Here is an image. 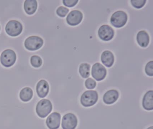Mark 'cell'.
I'll return each mask as SVG.
<instances>
[{
	"instance_id": "cell-1",
	"label": "cell",
	"mask_w": 153,
	"mask_h": 129,
	"mask_svg": "<svg viewBox=\"0 0 153 129\" xmlns=\"http://www.w3.org/2000/svg\"><path fill=\"white\" fill-rule=\"evenodd\" d=\"M98 95L95 90H89L85 91L80 98V103L85 107L92 106L97 102Z\"/></svg>"
},
{
	"instance_id": "cell-2",
	"label": "cell",
	"mask_w": 153,
	"mask_h": 129,
	"mask_svg": "<svg viewBox=\"0 0 153 129\" xmlns=\"http://www.w3.org/2000/svg\"><path fill=\"white\" fill-rule=\"evenodd\" d=\"M52 108V104L50 100L42 99L36 105V113L41 118H45L51 113Z\"/></svg>"
},
{
	"instance_id": "cell-3",
	"label": "cell",
	"mask_w": 153,
	"mask_h": 129,
	"mask_svg": "<svg viewBox=\"0 0 153 129\" xmlns=\"http://www.w3.org/2000/svg\"><path fill=\"white\" fill-rule=\"evenodd\" d=\"M128 15L125 12L122 10L117 11L112 15L111 22L112 25L116 28L123 27L127 23Z\"/></svg>"
},
{
	"instance_id": "cell-4",
	"label": "cell",
	"mask_w": 153,
	"mask_h": 129,
	"mask_svg": "<svg viewBox=\"0 0 153 129\" xmlns=\"http://www.w3.org/2000/svg\"><path fill=\"white\" fill-rule=\"evenodd\" d=\"M16 60V53L11 49L4 50L1 55L0 61L1 64L6 67L12 66Z\"/></svg>"
},
{
	"instance_id": "cell-5",
	"label": "cell",
	"mask_w": 153,
	"mask_h": 129,
	"mask_svg": "<svg viewBox=\"0 0 153 129\" xmlns=\"http://www.w3.org/2000/svg\"><path fill=\"white\" fill-rule=\"evenodd\" d=\"M42 38L37 36H31L26 39L25 42L26 48L30 51H35L40 49L43 44Z\"/></svg>"
},
{
	"instance_id": "cell-6",
	"label": "cell",
	"mask_w": 153,
	"mask_h": 129,
	"mask_svg": "<svg viewBox=\"0 0 153 129\" xmlns=\"http://www.w3.org/2000/svg\"><path fill=\"white\" fill-rule=\"evenodd\" d=\"M23 29L21 22L16 20L10 21L6 26V32L11 36H16L20 35Z\"/></svg>"
},
{
	"instance_id": "cell-7",
	"label": "cell",
	"mask_w": 153,
	"mask_h": 129,
	"mask_svg": "<svg viewBox=\"0 0 153 129\" xmlns=\"http://www.w3.org/2000/svg\"><path fill=\"white\" fill-rule=\"evenodd\" d=\"M77 124V118L72 113L66 114L62 117V127L63 129H75Z\"/></svg>"
},
{
	"instance_id": "cell-8",
	"label": "cell",
	"mask_w": 153,
	"mask_h": 129,
	"mask_svg": "<svg viewBox=\"0 0 153 129\" xmlns=\"http://www.w3.org/2000/svg\"><path fill=\"white\" fill-rule=\"evenodd\" d=\"M92 76L97 81L103 80L105 78L107 71L105 67L99 63H96L92 66Z\"/></svg>"
},
{
	"instance_id": "cell-9",
	"label": "cell",
	"mask_w": 153,
	"mask_h": 129,
	"mask_svg": "<svg viewBox=\"0 0 153 129\" xmlns=\"http://www.w3.org/2000/svg\"><path fill=\"white\" fill-rule=\"evenodd\" d=\"M98 35L102 40L105 41H110L114 37V30L109 25H102L98 30Z\"/></svg>"
},
{
	"instance_id": "cell-10",
	"label": "cell",
	"mask_w": 153,
	"mask_h": 129,
	"mask_svg": "<svg viewBox=\"0 0 153 129\" xmlns=\"http://www.w3.org/2000/svg\"><path fill=\"white\" fill-rule=\"evenodd\" d=\"M83 13L78 10L71 11L67 16V23L71 26H76L79 24L82 21Z\"/></svg>"
},
{
	"instance_id": "cell-11",
	"label": "cell",
	"mask_w": 153,
	"mask_h": 129,
	"mask_svg": "<svg viewBox=\"0 0 153 129\" xmlns=\"http://www.w3.org/2000/svg\"><path fill=\"white\" fill-rule=\"evenodd\" d=\"M60 114L57 112L52 113L47 117L46 123L47 127L49 129H58L60 125Z\"/></svg>"
},
{
	"instance_id": "cell-12",
	"label": "cell",
	"mask_w": 153,
	"mask_h": 129,
	"mask_svg": "<svg viewBox=\"0 0 153 129\" xmlns=\"http://www.w3.org/2000/svg\"><path fill=\"white\" fill-rule=\"evenodd\" d=\"M119 97V93L116 90H110L105 93L103 100L106 105H111L117 101Z\"/></svg>"
},
{
	"instance_id": "cell-13",
	"label": "cell",
	"mask_w": 153,
	"mask_h": 129,
	"mask_svg": "<svg viewBox=\"0 0 153 129\" xmlns=\"http://www.w3.org/2000/svg\"><path fill=\"white\" fill-rule=\"evenodd\" d=\"M36 91L40 98L46 97L49 91V85L47 82L45 80H40L36 85Z\"/></svg>"
},
{
	"instance_id": "cell-14",
	"label": "cell",
	"mask_w": 153,
	"mask_h": 129,
	"mask_svg": "<svg viewBox=\"0 0 153 129\" xmlns=\"http://www.w3.org/2000/svg\"><path fill=\"white\" fill-rule=\"evenodd\" d=\"M142 106L148 111L153 109V91L149 90L144 95L142 99Z\"/></svg>"
},
{
	"instance_id": "cell-15",
	"label": "cell",
	"mask_w": 153,
	"mask_h": 129,
	"mask_svg": "<svg viewBox=\"0 0 153 129\" xmlns=\"http://www.w3.org/2000/svg\"><path fill=\"white\" fill-rule=\"evenodd\" d=\"M101 61L106 67H111L114 62V56L111 51H105L101 55Z\"/></svg>"
},
{
	"instance_id": "cell-16",
	"label": "cell",
	"mask_w": 153,
	"mask_h": 129,
	"mask_svg": "<svg viewBox=\"0 0 153 129\" xmlns=\"http://www.w3.org/2000/svg\"><path fill=\"white\" fill-rule=\"evenodd\" d=\"M137 40L138 44L142 47L148 46L149 43V36L146 31L140 30L137 34Z\"/></svg>"
},
{
	"instance_id": "cell-17",
	"label": "cell",
	"mask_w": 153,
	"mask_h": 129,
	"mask_svg": "<svg viewBox=\"0 0 153 129\" xmlns=\"http://www.w3.org/2000/svg\"><path fill=\"white\" fill-rule=\"evenodd\" d=\"M37 8V1L36 0H26L24 3V9L27 14H33Z\"/></svg>"
},
{
	"instance_id": "cell-18",
	"label": "cell",
	"mask_w": 153,
	"mask_h": 129,
	"mask_svg": "<svg viewBox=\"0 0 153 129\" xmlns=\"http://www.w3.org/2000/svg\"><path fill=\"white\" fill-rule=\"evenodd\" d=\"M33 93L31 88L26 87L20 91L19 97L20 99L24 102H28L33 98Z\"/></svg>"
},
{
	"instance_id": "cell-19",
	"label": "cell",
	"mask_w": 153,
	"mask_h": 129,
	"mask_svg": "<svg viewBox=\"0 0 153 129\" xmlns=\"http://www.w3.org/2000/svg\"><path fill=\"white\" fill-rule=\"evenodd\" d=\"M90 64L86 63H82L79 67V72L82 78L86 79L90 75Z\"/></svg>"
},
{
	"instance_id": "cell-20",
	"label": "cell",
	"mask_w": 153,
	"mask_h": 129,
	"mask_svg": "<svg viewBox=\"0 0 153 129\" xmlns=\"http://www.w3.org/2000/svg\"><path fill=\"white\" fill-rule=\"evenodd\" d=\"M31 64L35 68H38L42 65V58L37 55L33 56L30 59Z\"/></svg>"
},
{
	"instance_id": "cell-21",
	"label": "cell",
	"mask_w": 153,
	"mask_h": 129,
	"mask_svg": "<svg viewBox=\"0 0 153 129\" xmlns=\"http://www.w3.org/2000/svg\"><path fill=\"white\" fill-rule=\"evenodd\" d=\"M146 2V0H131V5L137 9L142 8Z\"/></svg>"
},
{
	"instance_id": "cell-22",
	"label": "cell",
	"mask_w": 153,
	"mask_h": 129,
	"mask_svg": "<svg viewBox=\"0 0 153 129\" xmlns=\"http://www.w3.org/2000/svg\"><path fill=\"white\" fill-rule=\"evenodd\" d=\"M69 11V10L68 8L64 6H61L57 9L56 13L58 16L60 17H65Z\"/></svg>"
},
{
	"instance_id": "cell-23",
	"label": "cell",
	"mask_w": 153,
	"mask_h": 129,
	"mask_svg": "<svg viewBox=\"0 0 153 129\" xmlns=\"http://www.w3.org/2000/svg\"><path fill=\"white\" fill-rule=\"evenodd\" d=\"M96 85L95 81L91 78L87 79L85 82V86L88 89H94L95 88Z\"/></svg>"
},
{
	"instance_id": "cell-24",
	"label": "cell",
	"mask_w": 153,
	"mask_h": 129,
	"mask_svg": "<svg viewBox=\"0 0 153 129\" xmlns=\"http://www.w3.org/2000/svg\"><path fill=\"white\" fill-rule=\"evenodd\" d=\"M145 72L149 76H153V62L152 61L148 62L145 67Z\"/></svg>"
},
{
	"instance_id": "cell-25",
	"label": "cell",
	"mask_w": 153,
	"mask_h": 129,
	"mask_svg": "<svg viewBox=\"0 0 153 129\" xmlns=\"http://www.w3.org/2000/svg\"><path fill=\"white\" fill-rule=\"evenodd\" d=\"M78 1V0H63L62 1V2L64 5L70 8L75 6Z\"/></svg>"
},
{
	"instance_id": "cell-26",
	"label": "cell",
	"mask_w": 153,
	"mask_h": 129,
	"mask_svg": "<svg viewBox=\"0 0 153 129\" xmlns=\"http://www.w3.org/2000/svg\"><path fill=\"white\" fill-rule=\"evenodd\" d=\"M147 129H153V126H150V127H149L148 128H147Z\"/></svg>"
},
{
	"instance_id": "cell-27",
	"label": "cell",
	"mask_w": 153,
	"mask_h": 129,
	"mask_svg": "<svg viewBox=\"0 0 153 129\" xmlns=\"http://www.w3.org/2000/svg\"><path fill=\"white\" fill-rule=\"evenodd\" d=\"M0 30H1V26H0Z\"/></svg>"
}]
</instances>
